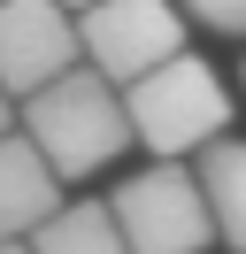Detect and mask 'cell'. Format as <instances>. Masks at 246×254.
<instances>
[{
    "label": "cell",
    "mask_w": 246,
    "mask_h": 254,
    "mask_svg": "<svg viewBox=\"0 0 246 254\" xmlns=\"http://www.w3.org/2000/svg\"><path fill=\"white\" fill-rule=\"evenodd\" d=\"M69 8H92V0H69Z\"/></svg>",
    "instance_id": "12"
},
{
    "label": "cell",
    "mask_w": 246,
    "mask_h": 254,
    "mask_svg": "<svg viewBox=\"0 0 246 254\" xmlns=\"http://www.w3.org/2000/svg\"><path fill=\"white\" fill-rule=\"evenodd\" d=\"M0 254H31V239H0Z\"/></svg>",
    "instance_id": "11"
},
{
    "label": "cell",
    "mask_w": 246,
    "mask_h": 254,
    "mask_svg": "<svg viewBox=\"0 0 246 254\" xmlns=\"http://www.w3.org/2000/svg\"><path fill=\"white\" fill-rule=\"evenodd\" d=\"M23 131L46 146V162H54L62 177H92V170H108L123 146H138L123 85L108 77V69H92V62H77V69H62L54 85L23 93Z\"/></svg>",
    "instance_id": "1"
},
{
    "label": "cell",
    "mask_w": 246,
    "mask_h": 254,
    "mask_svg": "<svg viewBox=\"0 0 246 254\" xmlns=\"http://www.w3.org/2000/svg\"><path fill=\"white\" fill-rule=\"evenodd\" d=\"M77 39H85L92 69L131 85L154 62L184 54V0H92V8H77Z\"/></svg>",
    "instance_id": "4"
},
{
    "label": "cell",
    "mask_w": 246,
    "mask_h": 254,
    "mask_svg": "<svg viewBox=\"0 0 246 254\" xmlns=\"http://www.w3.org/2000/svg\"><path fill=\"white\" fill-rule=\"evenodd\" d=\"M192 170H200V192L215 208V239L231 254H246V139H208Z\"/></svg>",
    "instance_id": "7"
},
{
    "label": "cell",
    "mask_w": 246,
    "mask_h": 254,
    "mask_svg": "<svg viewBox=\"0 0 246 254\" xmlns=\"http://www.w3.org/2000/svg\"><path fill=\"white\" fill-rule=\"evenodd\" d=\"M108 208H116L131 254H208L215 247V208L200 192V170H177L169 154H154V170L123 177Z\"/></svg>",
    "instance_id": "3"
},
{
    "label": "cell",
    "mask_w": 246,
    "mask_h": 254,
    "mask_svg": "<svg viewBox=\"0 0 246 254\" xmlns=\"http://www.w3.org/2000/svg\"><path fill=\"white\" fill-rule=\"evenodd\" d=\"M123 100H131V124H138V146L146 154H200L208 139H223L231 131V93L223 77H215L200 54H169V62H154L146 77L123 85Z\"/></svg>",
    "instance_id": "2"
},
{
    "label": "cell",
    "mask_w": 246,
    "mask_h": 254,
    "mask_svg": "<svg viewBox=\"0 0 246 254\" xmlns=\"http://www.w3.org/2000/svg\"><path fill=\"white\" fill-rule=\"evenodd\" d=\"M31 254H131V239H123L108 200H62L31 231Z\"/></svg>",
    "instance_id": "8"
},
{
    "label": "cell",
    "mask_w": 246,
    "mask_h": 254,
    "mask_svg": "<svg viewBox=\"0 0 246 254\" xmlns=\"http://www.w3.org/2000/svg\"><path fill=\"white\" fill-rule=\"evenodd\" d=\"M15 116H23V100H15L8 85H0V131H15Z\"/></svg>",
    "instance_id": "10"
},
{
    "label": "cell",
    "mask_w": 246,
    "mask_h": 254,
    "mask_svg": "<svg viewBox=\"0 0 246 254\" xmlns=\"http://www.w3.org/2000/svg\"><path fill=\"white\" fill-rule=\"evenodd\" d=\"M62 208V170L46 162V146L23 124L0 131V239H31Z\"/></svg>",
    "instance_id": "6"
},
{
    "label": "cell",
    "mask_w": 246,
    "mask_h": 254,
    "mask_svg": "<svg viewBox=\"0 0 246 254\" xmlns=\"http://www.w3.org/2000/svg\"><path fill=\"white\" fill-rule=\"evenodd\" d=\"M77 62H85V39H77L69 0H0V85L15 100L54 85Z\"/></svg>",
    "instance_id": "5"
},
{
    "label": "cell",
    "mask_w": 246,
    "mask_h": 254,
    "mask_svg": "<svg viewBox=\"0 0 246 254\" xmlns=\"http://www.w3.org/2000/svg\"><path fill=\"white\" fill-rule=\"evenodd\" d=\"M184 16L223 31V39H246V0H184Z\"/></svg>",
    "instance_id": "9"
}]
</instances>
